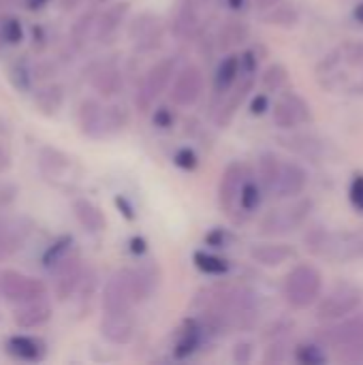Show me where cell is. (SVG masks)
<instances>
[{
    "mask_svg": "<svg viewBox=\"0 0 363 365\" xmlns=\"http://www.w3.org/2000/svg\"><path fill=\"white\" fill-rule=\"evenodd\" d=\"M282 293L293 310H306L315 306L323 293V274L310 263H297L287 274Z\"/></svg>",
    "mask_w": 363,
    "mask_h": 365,
    "instance_id": "1",
    "label": "cell"
},
{
    "mask_svg": "<svg viewBox=\"0 0 363 365\" xmlns=\"http://www.w3.org/2000/svg\"><path fill=\"white\" fill-rule=\"evenodd\" d=\"M178 71V62L173 56H167L163 60H158L156 64H152L143 79L139 81L137 86V92H135V107L141 111V113H148L154 105V101L167 90V86L171 83L173 75Z\"/></svg>",
    "mask_w": 363,
    "mask_h": 365,
    "instance_id": "2",
    "label": "cell"
},
{
    "mask_svg": "<svg viewBox=\"0 0 363 365\" xmlns=\"http://www.w3.org/2000/svg\"><path fill=\"white\" fill-rule=\"evenodd\" d=\"M317 304H319L317 306V319L325 321V323H334V321L351 317L359 310V306L363 304V293L357 287L340 284L338 289H334L323 299L319 297Z\"/></svg>",
    "mask_w": 363,
    "mask_h": 365,
    "instance_id": "3",
    "label": "cell"
},
{
    "mask_svg": "<svg viewBox=\"0 0 363 365\" xmlns=\"http://www.w3.org/2000/svg\"><path fill=\"white\" fill-rule=\"evenodd\" d=\"M272 118L280 130H295L315 120L312 107L308 105V101L293 90L280 92L278 101L272 107Z\"/></svg>",
    "mask_w": 363,
    "mask_h": 365,
    "instance_id": "4",
    "label": "cell"
},
{
    "mask_svg": "<svg viewBox=\"0 0 363 365\" xmlns=\"http://www.w3.org/2000/svg\"><path fill=\"white\" fill-rule=\"evenodd\" d=\"M0 295L11 304H26L47 297V287L34 276H26L15 269H4L0 274Z\"/></svg>",
    "mask_w": 363,
    "mask_h": 365,
    "instance_id": "5",
    "label": "cell"
},
{
    "mask_svg": "<svg viewBox=\"0 0 363 365\" xmlns=\"http://www.w3.org/2000/svg\"><path fill=\"white\" fill-rule=\"evenodd\" d=\"M312 207L315 203L310 199H300L287 207H280V210H274L270 212L263 222H261V233L263 235H285V233H291L295 229H300L308 216L312 214Z\"/></svg>",
    "mask_w": 363,
    "mask_h": 365,
    "instance_id": "6",
    "label": "cell"
},
{
    "mask_svg": "<svg viewBox=\"0 0 363 365\" xmlns=\"http://www.w3.org/2000/svg\"><path fill=\"white\" fill-rule=\"evenodd\" d=\"M171 92H169V98L173 105L178 107H193L201 94H203V88H205V77H203V71L197 66V64H186L182 66L180 71H175L173 79H171Z\"/></svg>",
    "mask_w": 363,
    "mask_h": 365,
    "instance_id": "7",
    "label": "cell"
},
{
    "mask_svg": "<svg viewBox=\"0 0 363 365\" xmlns=\"http://www.w3.org/2000/svg\"><path fill=\"white\" fill-rule=\"evenodd\" d=\"M49 274L53 278V291L60 302H68L81 284L83 278V265L77 255V250H71L64 259H60L56 265L49 267Z\"/></svg>",
    "mask_w": 363,
    "mask_h": 365,
    "instance_id": "8",
    "label": "cell"
},
{
    "mask_svg": "<svg viewBox=\"0 0 363 365\" xmlns=\"http://www.w3.org/2000/svg\"><path fill=\"white\" fill-rule=\"evenodd\" d=\"M248 178V169L242 163H231L227 165V169L220 175V184H218V205L227 216H235L240 212V192L242 186Z\"/></svg>",
    "mask_w": 363,
    "mask_h": 365,
    "instance_id": "9",
    "label": "cell"
},
{
    "mask_svg": "<svg viewBox=\"0 0 363 365\" xmlns=\"http://www.w3.org/2000/svg\"><path fill=\"white\" fill-rule=\"evenodd\" d=\"M165 34V21L154 13H141L128 26V38L141 51H152L160 45Z\"/></svg>",
    "mask_w": 363,
    "mask_h": 365,
    "instance_id": "10",
    "label": "cell"
},
{
    "mask_svg": "<svg viewBox=\"0 0 363 365\" xmlns=\"http://www.w3.org/2000/svg\"><path fill=\"white\" fill-rule=\"evenodd\" d=\"M319 340L332 349H347V346H363V314L351 317L334 323L332 327L319 334Z\"/></svg>",
    "mask_w": 363,
    "mask_h": 365,
    "instance_id": "11",
    "label": "cell"
},
{
    "mask_svg": "<svg viewBox=\"0 0 363 365\" xmlns=\"http://www.w3.org/2000/svg\"><path fill=\"white\" fill-rule=\"evenodd\" d=\"M252 88H255V75H240V79L233 83V88L223 96V103L216 111V124L220 128H227L231 124V120L235 118V113L240 111L244 101L250 96Z\"/></svg>",
    "mask_w": 363,
    "mask_h": 365,
    "instance_id": "12",
    "label": "cell"
},
{
    "mask_svg": "<svg viewBox=\"0 0 363 365\" xmlns=\"http://www.w3.org/2000/svg\"><path fill=\"white\" fill-rule=\"evenodd\" d=\"M308 171L300 165V163H293V160H282L280 165V173H278V180H276V186L272 190L274 197H280V199H293V197H300L306 188H308Z\"/></svg>",
    "mask_w": 363,
    "mask_h": 365,
    "instance_id": "13",
    "label": "cell"
},
{
    "mask_svg": "<svg viewBox=\"0 0 363 365\" xmlns=\"http://www.w3.org/2000/svg\"><path fill=\"white\" fill-rule=\"evenodd\" d=\"M103 314H126V312H133V297L128 293V287L124 282V276H122V269L116 272L109 282L105 284L103 289Z\"/></svg>",
    "mask_w": 363,
    "mask_h": 365,
    "instance_id": "14",
    "label": "cell"
},
{
    "mask_svg": "<svg viewBox=\"0 0 363 365\" xmlns=\"http://www.w3.org/2000/svg\"><path fill=\"white\" fill-rule=\"evenodd\" d=\"M282 145L289 148L291 152H295L297 156L308 158L312 163L325 160L332 154L329 143H325L321 137L308 135V133H297V135H291V137H282Z\"/></svg>",
    "mask_w": 363,
    "mask_h": 365,
    "instance_id": "15",
    "label": "cell"
},
{
    "mask_svg": "<svg viewBox=\"0 0 363 365\" xmlns=\"http://www.w3.org/2000/svg\"><path fill=\"white\" fill-rule=\"evenodd\" d=\"M128 11H131V2L128 0H120V2L109 4L101 15H96V21H94V38L101 41V43L109 41L122 28Z\"/></svg>",
    "mask_w": 363,
    "mask_h": 365,
    "instance_id": "16",
    "label": "cell"
},
{
    "mask_svg": "<svg viewBox=\"0 0 363 365\" xmlns=\"http://www.w3.org/2000/svg\"><path fill=\"white\" fill-rule=\"evenodd\" d=\"M101 336L111 344H128L135 336V319L133 312L126 314H103L101 319Z\"/></svg>",
    "mask_w": 363,
    "mask_h": 365,
    "instance_id": "17",
    "label": "cell"
},
{
    "mask_svg": "<svg viewBox=\"0 0 363 365\" xmlns=\"http://www.w3.org/2000/svg\"><path fill=\"white\" fill-rule=\"evenodd\" d=\"M4 349L13 359L26 364H39L47 355V344L34 336H11L4 342Z\"/></svg>",
    "mask_w": 363,
    "mask_h": 365,
    "instance_id": "18",
    "label": "cell"
},
{
    "mask_svg": "<svg viewBox=\"0 0 363 365\" xmlns=\"http://www.w3.org/2000/svg\"><path fill=\"white\" fill-rule=\"evenodd\" d=\"M79 128L90 139H103L107 135L105 130V107L96 98H86L79 105Z\"/></svg>",
    "mask_w": 363,
    "mask_h": 365,
    "instance_id": "19",
    "label": "cell"
},
{
    "mask_svg": "<svg viewBox=\"0 0 363 365\" xmlns=\"http://www.w3.org/2000/svg\"><path fill=\"white\" fill-rule=\"evenodd\" d=\"M49 319H51V306L47 304V299L17 304V308L13 312V323L21 329L43 327L45 323H49Z\"/></svg>",
    "mask_w": 363,
    "mask_h": 365,
    "instance_id": "20",
    "label": "cell"
},
{
    "mask_svg": "<svg viewBox=\"0 0 363 365\" xmlns=\"http://www.w3.org/2000/svg\"><path fill=\"white\" fill-rule=\"evenodd\" d=\"M205 338H210V334H208V329L203 327V323L199 319L186 321L184 327L178 334V340H175V346H173V355L178 359L190 357L205 342Z\"/></svg>",
    "mask_w": 363,
    "mask_h": 365,
    "instance_id": "21",
    "label": "cell"
},
{
    "mask_svg": "<svg viewBox=\"0 0 363 365\" xmlns=\"http://www.w3.org/2000/svg\"><path fill=\"white\" fill-rule=\"evenodd\" d=\"M250 36V28L244 19L237 17H229L220 24L218 32H216V43L220 51H229L240 47L242 43H246Z\"/></svg>",
    "mask_w": 363,
    "mask_h": 365,
    "instance_id": "22",
    "label": "cell"
},
{
    "mask_svg": "<svg viewBox=\"0 0 363 365\" xmlns=\"http://www.w3.org/2000/svg\"><path fill=\"white\" fill-rule=\"evenodd\" d=\"M295 257V248L289 244H257L250 248V259L263 267H278Z\"/></svg>",
    "mask_w": 363,
    "mask_h": 365,
    "instance_id": "23",
    "label": "cell"
},
{
    "mask_svg": "<svg viewBox=\"0 0 363 365\" xmlns=\"http://www.w3.org/2000/svg\"><path fill=\"white\" fill-rule=\"evenodd\" d=\"M73 216L81 225V229H86L88 233H101L107 225L103 210L96 203H92L90 199H75L73 201Z\"/></svg>",
    "mask_w": 363,
    "mask_h": 365,
    "instance_id": "24",
    "label": "cell"
},
{
    "mask_svg": "<svg viewBox=\"0 0 363 365\" xmlns=\"http://www.w3.org/2000/svg\"><path fill=\"white\" fill-rule=\"evenodd\" d=\"M240 75H242V71H240V56H235V53L225 56L223 62L216 68V75H214V92L218 96H225L233 88V83L240 79Z\"/></svg>",
    "mask_w": 363,
    "mask_h": 365,
    "instance_id": "25",
    "label": "cell"
},
{
    "mask_svg": "<svg viewBox=\"0 0 363 365\" xmlns=\"http://www.w3.org/2000/svg\"><path fill=\"white\" fill-rule=\"evenodd\" d=\"M92 86L94 90L105 96V98H111L116 94H120L122 86H124V79H122V71L113 64H107L103 68H98L92 77Z\"/></svg>",
    "mask_w": 363,
    "mask_h": 365,
    "instance_id": "26",
    "label": "cell"
},
{
    "mask_svg": "<svg viewBox=\"0 0 363 365\" xmlns=\"http://www.w3.org/2000/svg\"><path fill=\"white\" fill-rule=\"evenodd\" d=\"M197 6H199V4L193 2V0H182V2H180L175 15H173V19H171V32H173L178 38L190 36L193 30L197 28V21H199V17H197Z\"/></svg>",
    "mask_w": 363,
    "mask_h": 365,
    "instance_id": "27",
    "label": "cell"
},
{
    "mask_svg": "<svg viewBox=\"0 0 363 365\" xmlns=\"http://www.w3.org/2000/svg\"><path fill=\"white\" fill-rule=\"evenodd\" d=\"M64 103V90L58 83H47L34 92V105L45 115H56Z\"/></svg>",
    "mask_w": 363,
    "mask_h": 365,
    "instance_id": "28",
    "label": "cell"
},
{
    "mask_svg": "<svg viewBox=\"0 0 363 365\" xmlns=\"http://www.w3.org/2000/svg\"><path fill=\"white\" fill-rule=\"evenodd\" d=\"M39 165L47 178H60L62 173H66L71 169V158L66 154H62L60 150L43 148L39 154Z\"/></svg>",
    "mask_w": 363,
    "mask_h": 365,
    "instance_id": "29",
    "label": "cell"
},
{
    "mask_svg": "<svg viewBox=\"0 0 363 365\" xmlns=\"http://www.w3.org/2000/svg\"><path fill=\"white\" fill-rule=\"evenodd\" d=\"M280 165H282V160L274 152H263L259 156V184H261L263 192L272 195L276 180H278V173H280Z\"/></svg>",
    "mask_w": 363,
    "mask_h": 365,
    "instance_id": "30",
    "label": "cell"
},
{
    "mask_svg": "<svg viewBox=\"0 0 363 365\" xmlns=\"http://www.w3.org/2000/svg\"><path fill=\"white\" fill-rule=\"evenodd\" d=\"M265 21L272 26H278V28H295L300 24V11L293 2L280 0L278 4L267 9Z\"/></svg>",
    "mask_w": 363,
    "mask_h": 365,
    "instance_id": "31",
    "label": "cell"
},
{
    "mask_svg": "<svg viewBox=\"0 0 363 365\" xmlns=\"http://www.w3.org/2000/svg\"><path fill=\"white\" fill-rule=\"evenodd\" d=\"M193 261H195V267L199 272L208 274V276H225L231 269V263L227 259H223L218 255H212L208 250H197L193 255Z\"/></svg>",
    "mask_w": 363,
    "mask_h": 365,
    "instance_id": "32",
    "label": "cell"
},
{
    "mask_svg": "<svg viewBox=\"0 0 363 365\" xmlns=\"http://www.w3.org/2000/svg\"><path fill=\"white\" fill-rule=\"evenodd\" d=\"M261 201H263V188H261L259 180L246 178L242 192H240V212L252 214L255 210H259Z\"/></svg>",
    "mask_w": 363,
    "mask_h": 365,
    "instance_id": "33",
    "label": "cell"
},
{
    "mask_svg": "<svg viewBox=\"0 0 363 365\" xmlns=\"http://www.w3.org/2000/svg\"><path fill=\"white\" fill-rule=\"evenodd\" d=\"M24 244V231L11 225H0V263L17 252Z\"/></svg>",
    "mask_w": 363,
    "mask_h": 365,
    "instance_id": "34",
    "label": "cell"
},
{
    "mask_svg": "<svg viewBox=\"0 0 363 365\" xmlns=\"http://www.w3.org/2000/svg\"><path fill=\"white\" fill-rule=\"evenodd\" d=\"M131 120V113L126 109V105L122 103H113V105H107L105 107V130L107 135H113V133H120L126 128Z\"/></svg>",
    "mask_w": 363,
    "mask_h": 365,
    "instance_id": "35",
    "label": "cell"
},
{
    "mask_svg": "<svg viewBox=\"0 0 363 365\" xmlns=\"http://www.w3.org/2000/svg\"><path fill=\"white\" fill-rule=\"evenodd\" d=\"M293 359L302 365H323L327 364V355L321 344L304 342L293 349Z\"/></svg>",
    "mask_w": 363,
    "mask_h": 365,
    "instance_id": "36",
    "label": "cell"
},
{
    "mask_svg": "<svg viewBox=\"0 0 363 365\" xmlns=\"http://www.w3.org/2000/svg\"><path fill=\"white\" fill-rule=\"evenodd\" d=\"M336 49H338V56L347 68H363V38L344 41Z\"/></svg>",
    "mask_w": 363,
    "mask_h": 365,
    "instance_id": "37",
    "label": "cell"
},
{
    "mask_svg": "<svg viewBox=\"0 0 363 365\" xmlns=\"http://www.w3.org/2000/svg\"><path fill=\"white\" fill-rule=\"evenodd\" d=\"M261 83L265 88V92H280L285 90V86L289 83V71L282 64H272L265 68V73L261 75Z\"/></svg>",
    "mask_w": 363,
    "mask_h": 365,
    "instance_id": "38",
    "label": "cell"
},
{
    "mask_svg": "<svg viewBox=\"0 0 363 365\" xmlns=\"http://www.w3.org/2000/svg\"><path fill=\"white\" fill-rule=\"evenodd\" d=\"M94 21H96V11H86L83 15L77 17V21L71 28V41L81 47L90 34H94Z\"/></svg>",
    "mask_w": 363,
    "mask_h": 365,
    "instance_id": "39",
    "label": "cell"
},
{
    "mask_svg": "<svg viewBox=\"0 0 363 365\" xmlns=\"http://www.w3.org/2000/svg\"><path fill=\"white\" fill-rule=\"evenodd\" d=\"M11 73V81L17 90L21 92H28L32 90V83H34V71L30 68V64L26 60H15L9 68Z\"/></svg>",
    "mask_w": 363,
    "mask_h": 365,
    "instance_id": "40",
    "label": "cell"
},
{
    "mask_svg": "<svg viewBox=\"0 0 363 365\" xmlns=\"http://www.w3.org/2000/svg\"><path fill=\"white\" fill-rule=\"evenodd\" d=\"M0 38L6 45H17V43L24 41L21 21L15 15H2L0 17Z\"/></svg>",
    "mask_w": 363,
    "mask_h": 365,
    "instance_id": "41",
    "label": "cell"
},
{
    "mask_svg": "<svg viewBox=\"0 0 363 365\" xmlns=\"http://www.w3.org/2000/svg\"><path fill=\"white\" fill-rule=\"evenodd\" d=\"M71 250H75V248H73V237H68V235L58 237V240L45 250V255H43V265L49 269V267L56 265L60 259H64Z\"/></svg>",
    "mask_w": 363,
    "mask_h": 365,
    "instance_id": "42",
    "label": "cell"
},
{
    "mask_svg": "<svg viewBox=\"0 0 363 365\" xmlns=\"http://www.w3.org/2000/svg\"><path fill=\"white\" fill-rule=\"evenodd\" d=\"M291 355H293V349H289V344L280 338V340H276V342L265 351L263 361H265V364H282V361H287Z\"/></svg>",
    "mask_w": 363,
    "mask_h": 365,
    "instance_id": "43",
    "label": "cell"
},
{
    "mask_svg": "<svg viewBox=\"0 0 363 365\" xmlns=\"http://www.w3.org/2000/svg\"><path fill=\"white\" fill-rule=\"evenodd\" d=\"M349 201L351 205L363 214V173H355L353 180H351V186H349Z\"/></svg>",
    "mask_w": 363,
    "mask_h": 365,
    "instance_id": "44",
    "label": "cell"
},
{
    "mask_svg": "<svg viewBox=\"0 0 363 365\" xmlns=\"http://www.w3.org/2000/svg\"><path fill=\"white\" fill-rule=\"evenodd\" d=\"M336 259L338 261H359V259H363V237H357L353 242H347Z\"/></svg>",
    "mask_w": 363,
    "mask_h": 365,
    "instance_id": "45",
    "label": "cell"
},
{
    "mask_svg": "<svg viewBox=\"0 0 363 365\" xmlns=\"http://www.w3.org/2000/svg\"><path fill=\"white\" fill-rule=\"evenodd\" d=\"M173 163H175L180 169L193 171V169H197V165H199V158H197V154H195L190 148H180V150L173 154Z\"/></svg>",
    "mask_w": 363,
    "mask_h": 365,
    "instance_id": "46",
    "label": "cell"
},
{
    "mask_svg": "<svg viewBox=\"0 0 363 365\" xmlns=\"http://www.w3.org/2000/svg\"><path fill=\"white\" fill-rule=\"evenodd\" d=\"M231 240H233V235L227 229H214L212 233L205 235V244L212 246V248H218V250L220 248H227L231 244Z\"/></svg>",
    "mask_w": 363,
    "mask_h": 365,
    "instance_id": "47",
    "label": "cell"
},
{
    "mask_svg": "<svg viewBox=\"0 0 363 365\" xmlns=\"http://www.w3.org/2000/svg\"><path fill=\"white\" fill-rule=\"evenodd\" d=\"M252 355H255V346L250 342H237L233 349V361L235 364H250Z\"/></svg>",
    "mask_w": 363,
    "mask_h": 365,
    "instance_id": "48",
    "label": "cell"
},
{
    "mask_svg": "<svg viewBox=\"0 0 363 365\" xmlns=\"http://www.w3.org/2000/svg\"><path fill=\"white\" fill-rule=\"evenodd\" d=\"M340 361L344 364H363V346H347L340 349Z\"/></svg>",
    "mask_w": 363,
    "mask_h": 365,
    "instance_id": "49",
    "label": "cell"
},
{
    "mask_svg": "<svg viewBox=\"0 0 363 365\" xmlns=\"http://www.w3.org/2000/svg\"><path fill=\"white\" fill-rule=\"evenodd\" d=\"M267 109H270V96H267L265 92L257 94V96L250 101V113H252V115H263Z\"/></svg>",
    "mask_w": 363,
    "mask_h": 365,
    "instance_id": "50",
    "label": "cell"
},
{
    "mask_svg": "<svg viewBox=\"0 0 363 365\" xmlns=\"http://www.w3.org/2000/svg\"><path fill=\"white\" fill-rule=\"evenodd\" d=\"M173 120H175V115H173L167 107H158V109L154 111V124H156L158 128H169V126H173Z\"/></svg>",
    "mask_w": 363,
    "mask_h": 365,
    "instance_id": "51",
    "label": "cell"
},
{
    "mask_svg": "<svg viewBox=\"0 0 363 365\" xmlns=\"http://www.w3.org/2000/svg\"><path fill=\"white\" fill-rule=\"evenodd\" d=\"M32 38H34V47L36 49H43L45 47V34H43V28L41 26H34L32 28Z\"/></svg>",
    "mask_w": 363,
    "mask_h": 365,
    "instance_id": "52",
    "label": "cell"
},
{
    "mask_svg": "<svg viewBox=\"0 0 363 365\" xmlns=\"http://www.w3.org/2000/svg\"><path fill=\"white\" fill-rule=\"evenodd\" d=\"M47 2H49V0H24V4H26L28 11H39V9H43Z\"/></svg>",
    "mask_w": 363,
    "mask_h": 365,
    "instance_id": "53",
    "label": "cell"
},
{
    "mask_svg": "<svg viewBox=\"0 0 363 365\" xmlns=\"http://www.w3.org/2000/svg\"><path fill=\"white\" fill-rule=\"evenodd\" d=\"M257 9H261V11H267V9H272L274 4H278L280 0H250Z\"/></svg>",
    "mask_w": 363,
    "mask_h": 365,
    "instance_id": "54",
    "label": "cell"
},
{
    "mask_svg": "<svg viewBox=\"0 0 363 365\" xmlns=\"http://www.w3.org/2000/svg\"><path fill=\"white\" fill-rule=\"evenodd\" d=\"M9 167H11V158H9L6 150L0 145V173H2V171H6Z\"/></svg>",
    "mask_w": 363,
    "mask_h": 365,
    "instance_id": "55",
    "label": "cell"
},
{
    "mask_svg": "<svg viewBox=\"0 0 363 365\" xmlns=\"http://www.w3.org/2000/svg\"><path fill=\"white\" fill-rule=\"evenodd\" d=\"M86 0H60V6L64 9V11H73V9H77L79 4H83Z\"/></svg>",
    "mask_w": 363,
    "mask_h": 365,
    "instance_id": "56",
    "label": "cell"
},
{
    "mask_svg": "<svg viewBox=\"0 0 363 365\" xmlns=\"http://www.w3.org/2000/svg\"><path fill=\"white\" fill-rule=\"evenodd\" d=\"M351 17L359 24V26H363V2H359L355 9H353V13H351Z\"/></svg>",
    "mask_w": 363,
    "mask_h": 365,
    "instance_id": "57",
    "label": "cell"
},
{
    "mask_svg": "<svg viewBox=\"0 0 363 365\" xmlns=\"http://www.w3.org/2000/svg\"><path fill=\"white\" fill-rule=\"evenodd\" d=\"M225 2H227V6L233 9V11H244V9H246V0H225Z\"/></svg>",
    "mask_w": 363,
    "mask_h": 365,
    "instance_id": "58",
    "label": "cell"
},
{
    "mask_svg": "<svg viewBox=\"0 0 363 365\" xmlns=\"http://www.w3.org/2000/svg\"><path fill=\"white\" fill-rule=\"evenodd\" d=\"M24 0H0V9H9V6H15Z\"/></svg>",
    "mask_w": 363,
    "mask_h": 365,
    "instance_id": "59",
    "label": "cell"
},
{
    "mask_svg": "<svg viewBox=\"0 0 363 365\" xmlns=\"http://www.w3.org/2000/svg\"><path fill=\"white\" fill-rule=\"evenodd\" d=\"M351 90H353V92H359V94H363V77H362V81H359V83H355Z\"/></svg>",
    "mask_w": 363,
    "mask_h": 365,
    "instance_id": "60",
    "label": "cell"
},
{
    "mask_svg": "<svg viewBox=\"0 0 363 365\" xmlns=\"http://www.w3.org/2000/svg\"><path fill=\"white\" fill-rule=\"evenodd\" d=\"M193 2H197V4H205L208 0H193Z\"/></svg>",
    "mask_w": 363,
    "mask_h": 365,
    "instance_id": "61",
    "label": "cell"
},
{
    "mask_svg": "<svg viewBox=\"0 0 363 365\" xmlns=\"http://www.w3.org/2000/svg\"><path fill=\"white\" fill-rule=\"evenodd\" d=\"M2 45H4V43H2V38H0V47H2Z\"/></svg>",
    "mask_w": 363,
    "mask_h": 365,
    "instance_id": "62",
    "label": "cell"
}]
</instances>
